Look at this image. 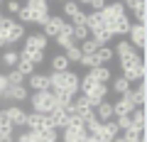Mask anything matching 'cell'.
<instances>
[{
    "mask_svg": "<svg viewBox=\"0 0 147 142\" xmlns=\"http://www.w3.org/2000/svg\"><path fill=\"white\" fill-rule=\"evenodd\" d=\"M5 91H7V79H5V74H0V100H3Z\"/></svg>",
    "mask_w": 147,
    "mask_h": 142,
    "instance_id": "ab89813d",
    "label": "cell"
},
{
    "mask_svg": "<svg viewBox=\"0 0 147 142\" xmlns=\"http://www.w3.org/2000/svg\"><path fill=\"white\" fill-rule=\"evenodd\" d=\"M5 79H7V86H25V76H22L20 71H15V69L7 71Z\"/></svg>",
    "mask_w": 147,
    "mask_h": 142,
    "instance_id": "e575fe53",
    "label": "cell"
},
{
    "mask_svg": "<svg viewBox=\"0 0 147 142\" xmlns=\"http://www.w3.org/2000/svg\"><path fill=\"white\" fill-rule=\"evenodd\" d=\"M25 130H30V132H39V130H54L52 115H39V113H27V120H25Z\"/></svg>",
    "mask_w": 147,
    "mask_h": 142,
    "instance_id": "277c9868",
    "label": "cell"
},
{
    "mask_svg": "<svg viewBox=\"0 0 147 142\" xmlns=\"http://www.w3.org/2000/svg\"><path fill=\"white\" fill-rule=\"evenodd\" d=\"M15 71H20V74L27 79V76L34 74V64H32L30 59H20V61H17V66H15Z\"/></svg>",
    "mask_w": 147,
    "mask_h": 142,
    "instance_id": "1f68e13d",
    "label": "cell"
},
{
    "mask_svg": "<svg viewBox=\"0 0 147 142\" xmlns=\"http://www.w3.org/2000/svg\"><path fill=\"white\" fill-rule=\"evenodd\" d=\"M132 10H135V17H137V25H145V20H147V5L145 3H135L132 0Z\"/></svg>",
    "mask_w": 147,
    "mask_h": 142,
    "instance_id": "d6a6232c",
    "label": "cell"
},
{
    "mask_svg": "<svg viewBox=\"0 0 147 142\" xmlns=\"http://www.w3.org/2000/svg\"><path fill=\"white\" fill-rule=\"evenodd\" d=\"M93 115H96L98 122H110L113 120V103H110V100H100L93 108Z\"/></svg>",
    "mask_w": 147,
    "mask_h": 142,
    "instance_id": "9a60e30c",
    "label": "cell"
},
{
    "mask_svg": "<svg viewBox=\"0 0 147 142\" xmlns=\"http://www.w3.org/2000/svg\"><path fill=\"white\" fill-rule=\"evenodd\" d=\"M54 42H57V47H61V49H69L71 44H76L74 42V25L71 22H64L61 32H59V37L54 39Z\"/></svg>",
    "mask_w": 147,
    "mask_h": 142,
    "instance_id": "5bb4252c",
    "label": "cell"
},
{
    "mask_svg": "<svg viewBox=\"0 0 147 142\" xmlns=\"http://www.w3.org/2000/svg\"><path fill=\"white\" fill-rule=\"evenodd\" d=\"M81 10V5H79V3H74V0H66V3H64V5H61V12H64V20H66V17H69V20H71V17L74 15H76V12H79Z\"/></svg>",
    "mask_w": 147,
    "mask_h": 142,
    "instance_id": "f546056e",
    "label": "cell"
},
{
    "mask_svg": "<svg viewBox=\"0 0 147 142\" xmlns=\"http://www.w3.org/2000/svg\"><path fill=\"white\" fill-rule=\"evenodd\" d=\"M49 44V39L44 37L42 32H34V34H27L25 37V47L22 49H30V52H44Z\"/></svg>",
    "mask_w": 147,
    "mask_h": 142,
    "instance_id": "7c38bea8",
    "label": "cell"
},
{
    "mask_svg": "<svg viewBox=\"0 0 147 142\" xmlns=\"http://www.w3.org/2000/svg\"><path fill=\"white\" fill-rule=\"evenodd\" d=\"M130 88H132V83H130V81H125L123 76H115V79L110 81V88H108V91H113V93H115L118 98H120V96H125Z\"/></svg>",
    "mask_w": 147,
    "mask_h": 142,
    "instance_id": "44dd1931",
    "label": "cell"
},
{
    "mask_svg": "<svg viewBox=\"0 0 147 142\" xmlns=\"http://www.w3.org/2000/svg\"><path fill=\"white\" fill-rule=\"evenodd\" d=\"M120 137H123L125 142H140V140H145V132L137 130V127H127V130L120 132Z\"/></svg>",
    "mask_w": 147,
    "mask_h": 142,
    "instance_id": "4316f807",
    "label": "cell"
},
{
    "mask_svg": "<svg viewBox=\"0 0 147 142\" xmlns=\"http://www.w3.org/2000/svg\"><path fill=\"white\" fill-rule=\"evenodd\" d=\"M84 142H98V140H96V137H91V135H88V137H86Z\"/></svg>",
    "mask_w": 147,
    "mask_h": 142,
    "instance_id": "7bdbcfd3",
    "label": "cell"
},
{
    "mask_svg": "<svg viewBox=\"0 0 147 142\" xmlns=\"http://www.w3.org/2000/svg\"><path fill=\"white\" fill-rule=\"evenodd\" d=\"M61 54L69 59V64H79V61H81V49H79V44H71V47L64 49Z\"/></svg>",
    "mask_w": 147,
    "mask_h": 142,
    "instance_id": "4dcf8cb0",
    "label": "cell"
},
{
    "mask_svg": "<svg viewBox=\"0 0 147 142\" xmlns=\"http://www.w3.org/2000/svg\"><path fill=\"white\" fill-rule=\"evenodd\" d=\"M86 30H88L91 34H93V32H98V30H103L98 12H86Z\"/></svg>",
    "mask_w": 147,
    "mask_h": 142,
    "instance_id": "484cf974",
    "label": "cell"
},
{
    "mask_svg": "<svg viewBox=\"0 0 147 142\" xmlns=\"http://www.w3.org/2000/svg\"><path fill=\"white\" fill-rule=\"evenodd\" d=\"M27 7H30L32 15H34V25H39V27H44L47 20L52 17V15H49V3H47V0H30Z\"/></svg>",
    "mask_w": 147,
    "mask_h": 142,
    "instance_id": "8992f818",
    "label": "cell"
},
{
    "mask_svg": "<svg viewBox=\"0 0 147 142\" xmlns=\"http://www.w3.org/2000/svg\"><path fill=\"white\" fill-rule=\"evenodd\" d=\"M120 71H123V79L125 81H145V59L142 54H132L127 59H120Z\"/></svg>",
    "mask_w": 147,
    "mask_h": 142,
    "instance_id": "6da1fadb",
    "label": "cell"
},
{
    "mask_svg": "<svg viewBox=\"0 0 147 142\" xmlns=\"http://www.w3.org/2000/svg\"><path fill=\"white\" fill-rule=\"evenodd\" d=\"M86 137H88V132H86V127L81 125V122H69L66 127L61 130V142H84Z\"/></svg>",
    "mask_w": 147,
    "mask_h": 142,
    "instance_id": "5b68a950",
    "label": "cell"
},
{
    "mask_svg": "<svg viewBox=\"0 0 147 142\" xmlns=\"http://www.w3.org/2000/svg\"><path fill=\"white\" fill-rule=\"evenodd\" d=\"M7 10L17 15V10H20V3H17V0H10V3H7Z\"/></svg>",
    "mask_w": 147,
    "mask_h": 142,
    "instance_id": "60d3db41",
    "label": "cell"
},
{
    "mask_svg": "<svg viewBox=\"0 0 147 142\" xmlns=\"http://www.w3.org/2000/svg\"><path fill=\"white\" fill-rule=\"evenodd\" d=\"M0 20H3V15H0Z\"/></svg>",
    "mask_w": 147,
    "mask_h": 142,
    "instance_id": "f6af8a7d",
    "label": "cell"
},
{
    "mask_svg": "<svg viewBox=\"0 0 147 142\" xmlns=\"http://www.w3.org/2000/svg\"><path fill=\"white\" fill-rule=\"evenodd\" d=\"M91 39H93L98 47H110V42H113V34H108L105 30H98V32H93V34H91Z\"/></svg>",
    "mask_w": 147,
    "mask_h": 142,
    "instance_id": "83f0119b",
    "label": "cell"
},
{
    "mask_svg": "<svg viewBox=\"0 0 147 142\" xmlns=\"http://www.w3.org/2000/svg\"><path fill=\"white\" fill-rule=\"evenodd\" d=\"M17 22H20V25H32V22H34V15H32V10L27 7V3L20 5V10H17Z\"/></svg>",
    "mask_w": 147,
    "mask_h": 142,
    "instance_id": "f1b7e54d",
    "label": "cell"
},
{
    "mask_svg": "<svg viewBox=\"0 0 147 142\" xmlns=\"http://www.w3.org/2000/svg\"><path fill=\"white\" fill-rule=\"evenodd\" d=\"M5 110V115H7V120L12 122V127H25V120H27V110L22 108V105H7V108H3Z\"/></svg>",
    "mask_w": 147,
    "mask_h": 142,
    "instance_id": "9c48e42d",
    "label": "cell"
},
{
    "mask_svg": "<svg viewBox=\"0 0 147 142\" xmlns=\"http://www.w3.org/2000/svg\"><path fill=\"white\" fill-rule=\"evenodd\" d=\"M113 142H125V140H123V137H120V135H118V137H115V140H113Z\"/></svg>",
    "mask_w": 147,
    "mask_h": 142,
    "instance_id": "ee69618b",
    "label": "cell"
},
{
    "mask_svg": "<svg viewBox=\"0 0 147 142\" xmlns=\"http://www.w3.org/2000/svg\"><path fill=\"white\" fill-rule=\"evenodd\" d=\"M0 142H15V135H0Z\"/></svg>",
    "mask_w": 147,
    "mask_h": 142,
    "instance_id": "b9f144b4",
    "label": "cell"
},
{
    "mask_svg": "<svg viewBox=\"0 0 147 142\" xmlns=\"http://www.w3.org/2000/svg\"><path fill=\"white\" fill-rule=\"evenodd\" d=\"M0 135H15V127H12L10 120H7L5 110H0Z\"/></svg>",
    "mask_w": 147,
    "mask_h": 142,
    "instance_id": "d590c367",
    "label": "cell"
},
{
    "mask_svg": "<svg viewBox=\"0 0 147 142\" xmlns=\"http://www.w3.org/2000/svg\"><path fill=\"white\" fill-rule=\"evenodd\" d=\"M130 122H132V127H137V130L145 132V122H147V118H145V108H135V110L130 113Z\"/></svg>",
    "mask_w": 147,
    "mask_h": 142,
    "instance_id": "d4e9b609",
    "label": "cell"
},
{
    "mask_svg": "<svg viewBox=\"0 0 147 142\" xmlns=\"http://www.w3.org/2000/svg\"><path fill=\"white\" fill-rule=\"evenodd\" d=\"M69 66H71V64H69V59L64 57L61 52L52 57V71H54V74H61V71H69Z\"/></svg>",
    "mask_w": 147,
    "mask_h": 142,
    "instance_id": "cb8c5ba5",
    "label": "cell"
},
{
    "mask_svg": "<svg viewBox=\"0 0 147 142\" xmlns=\"http://www.w3.org/2000/svg\"><path fill=\"white\" fill-rule=\"evenodd\" d=\"M52 91H66L71 96H79V74L76 71H61V74H49Z\"/></svg>",
    "mask_w": 147,
    "mask_h": 142,
    "instance_id": "7a4b0ae2",
    "label": "cell"
},
{
    "mask_svg": "<svg viewBox=\"0 0 147 142\" xmlns=\"http://www.w3.org/2000/svg\"><path fill=\"white\" fill-rule=\"evenodd\" d=\"M84 5L91 7V10H96V12H100V10L105 7V3H103V0H91V3H84Z\"/></svg>",
    "mask_w": 147,
    "mask_h": 142,
    "instance_id": "f35d334b",
    "label": "cell"
},
{
    "mask_svg": "<svg viewBox=\"0 0 147 142\" xmlns=\"http://www.w3.org/2000/svg\"><path fill=\"white\" fill-rule=\"evenodd\" d=\"M127 37H130L127 42H130L135 49L145 52V47H147V27H145V25H137V22H132L130 32H127Z\"/></svg>",
    "mask_w": 147,
    "mask_h": 142,
    "instance_id": "52a82bcc",
    "label": "cell"
},
{
    "mask_svg": "<svg viewBox=\"0 0 147 142\" xmlns=\"http://www.w3.org/2000/svg\"><path fill=\"white\" fill-rule=\"evenodd\" d=\"M88 76L96 81V83H103V86H108L110 81H113V71H110L108 66H96V69H91Z\"/></svg>",
    "mask_w": 147,
    "mask_h": 142,
    "instance_id": "e0dca14e",
    "label": "cell"
},
{
    "mask_svg": "<svg viewBox=\"0 0 147 142\" xmlns=\"http://www.w3.org/2000/svg\"><path fill=\"white\" fill-rule=\"evenodd\" d=\"M93 57H96V64H98V66H108V64L115 59V54H113V47H98V52H96Z\"/></svg>",
    "mask_w": 147,
    "mask_h": 142,
    "instance_id": "7402d4cb",
    "label": "cell"
},
{
    "mask_svg": "<svg viewBox=\"0 0 147 142\" xmlns=\"http://www.w3.org/2000/svg\"><path fill=\"white\" fill-rule=\"evenodd\" d=\"M27 98H30L27 86H7V91L3 93V100H10L12 105H22Z\"/></svg>",
    "mask_w": 147,
    "mask_h": 142,
    "instance_id": "ba28073f",
    "label": "cell"
},
{
    "mask_svg": "<svg viewBox=\"0 0 147 142\" xmlns=\"http://www.w3.org/2000/svg\"><path fill=\"white\" fill-rule=\"evenodd\" d=\"M79 64H81L84 69H88V71L98 66V64H96V57H81V61H79Z\"/></svg>",
    "mask_w": 147,
    "mask_h": 142,
    "instance_id": "74e56055",
    "label": "cell"
},
{
    "mask_svg": "<svg viewBox=\"0 0 147 142\" xmlns=\"http://www.w3.org/2000/svg\"><path fill=\"white\" fill-rule=\"evenodd\" d=\"M17 61H20V54H17V49L15 47H7L5 52H3V57H0V64L10 71V69H15L17 66Z\"/></svg>",
    "mask_w": 147,
    "mask_h": 142,
    "instance_id": "ffe728a7",
    "label": "cell"
},
{
    "mask_svg": "<svg viewBox=\"0 0 147 142\" xmlns=\"http://www.w3.org/2000/svg\"><path fill=\"white\" fill-rule=\"evenodd\" d=\"M27 88L34 91V93H39V91H52V86H49V76L47 74H39V71H34L32 76H27Z\"/></svg>",
    "mask_w": 147,
    "mask_h": 142,
    "instance_id": "30bf717a",
    "label": "cell"
},
{
    "mask_svg": "<svg viewBox=\"0 0 147 142\" xmlns=\"http://www.w3.org/2000/svg\"><path fill=\"white\" fill-rule=\"evenodd\" d=\"M130 27H132V20L127 17V12H125V15L115 22V32H113V37H125L127 32H130Z\"/></svg>",
    "mask_w": 147,
    "mask_h": 142,
    "instance_id": "603a6c76",
    "label": "cell"
},
{
    "mask_svg": "<svg viewBox=\"0 0 147 142\" xmlns=\"http://www.w3.org/2000/svg\"><path fill=\"white\" fill-rule=\"evenodd\" d=\"M140 142H145V140H140Z\"/></svg>",
    "mask_w": 147,
    "mask_h": 142,
    "instance_id": "bcb514c9",
    "label": "cell"
},
{
    "mask_svg": "<svg viewBox=\"0 0 147 142\" xmlns=\"http://www.w3.org/2000/svg\"><path fill=\"white\" fill-rule=\"evenodd\" d=\"M132 110H135V108H132V103L125 98V96H120V98L113 103V120H115V118H123V115H130Z\"/></svg>",
    "mask_w": 147,
    "mask_h": 142,
    "instance_id": "ac0fdd59",
    "label": "cell"
},
{
    "mask_svg": "<svg viewBox=\"0 0 147 142\" xmlns=\"http://www.w3.org/2000/svg\"><path fill=\"white\" fill-rule=\"evenodd\" d=\"M91 37V32L86 30V25H79V27H74V42H86V39Z\"/></svg>",
    "mask_w": 147,
    "mask_h": 142,
    "instance_id": "8d00e7d4",
    "label": "cell"
},
{
    "mask_svg": "<svg viewBox=\"0 0 147 142\" xmlns=\"http://www.w3.org/2000/svg\"><path fill=\"white\" fill-rule=\"evenodd\" d=\"M145 96H147V86H145V81H140V86L130 88L125 93V98L132 103V108H145Z\"/></svg>",
    "mask_w": 147,
    "mask_h": 142,
    "instance_id": "4fadbf2b",
    "label": "cell"
},
{
    "mask_svg": "<svg viewBox=\"0 0 147 142\" xmlns=\"http://www.w3.org/2000/svg\"><path fill=\"white\" fill-rule=\"evenodd\" d=\"M64 22H66V20H64L61 15H52V17L47 20V25L42 27V34H44L47 39H57L59 32H61V27H64Z\"/></svg>",
    "mask_w": 147,
    "mask_h": 142,
    "instance_id": "8fae6325",
    "label": "cell"
},
{
    "mask_svg": "<svg viewBox=\"0 0 147 142\" xmlns=\"http://www.w3.org/2000/svg\"><path fill=\"white\" fill-rule=\"evenodd\" d=\"M113 54H115L118 61H120V59H127V57H132V54H137V49L132 47L127 39H118V44L113 47Z\"/></svg>",
    "mask_w": 147,
    "mask_h": 142,
    "instance_id": "d6986e66",
    "label": "cell"
},
{
    "mask_svg": "<svg viewBox=\"0 0 147 142\" xmlns=\"http://www.w3.org/2000/svg\"><path fill=\"white\" fill-rule=\"evenodd\" d=\"M30 103H32V113H39V115H52V113L57 110V100H54L52 91L32 93L30 96Z\"/></svg>",
    "mask_w": 147,
    "mask_h": 142,
    "instance_id": "3957f363",
    "label": "cell"
},
{
    "mask_svg": "<svg viewBox=\"0 0 147 142\" xmlns=\"http://www.w3.org/2000/svg\"><path fill=\"white\" fill-rule=\"evenodd\" d=\"M79 49H81V57H93V54L98 52V44H96L93 39L88 37L86 42H81V44H79Z\"/></svg>",
    "mask_w": 147,
    "mask_h": 142,
    "instance_id": "836d02e7",
    "label": "cell"
},
{
    "mask_svg": "<svg viewBox=\"0 0 147 142\" xmlns=\"http://www.w3.org/2000/svg\"><path fill=\"white\" fill-rule=\"evenodd\" d=\"M25 37H27V27L20 25V22H15L12 30L5 34V44H7V47H15V44L20 42V39H25Z\"/></svg>",
    "mask_w": 147,
    "mask_h": 142,
    "instance_id": "2e32d148",
    "label": "cell"
}]
</instances>
